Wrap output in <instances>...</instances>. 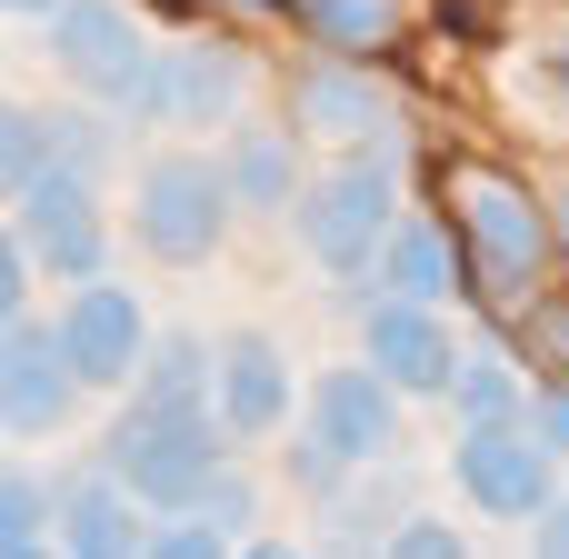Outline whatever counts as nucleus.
<instances>
[{
  "mask_svg": "<svg viewBox=\"0 0 569 559\" xmlns=\"http://www.w3.org/2000/svg\"><path fill=\"white\" fill-rule=\"evenodd\" d=\"M370 270L390 280V300H440V290H450V240H440L430 220H390V240H380Z\"/></svg>",
  "mask_w": 569,
  "mask_h": 559,
  "instance_id": "f3484780",
  "label": "nucleus"
},
{
  "mask_svg": "<svg viewBox=\"0 0 569 559\" xmlns=\"http://www.w3.org/2000/svg\"><path fill=\"white\" fill-rule=\"evenodd\" d=\"M100 470L140 510H190L200 480L220 470V420L200 400H130L120 430H110V450H100Z\"/></svg>",
  "mask_w": 569,
  "mask_h": 559,
  "instance_id": "f257e3e1",
  "label": "nucleus"
},
{
  "mask_svg": "<svg viewBox=\"0 0 569 559\" xmlns=\"http://www.w3.org/2000/svg\"><path fill=\"white\" fill-rule=\"evenodd\" d=\"M390 220H400V170L390 160H350V170H330V180H310L300 190V250L320 260V270H370L380 260V240H390Z\"/></svg>",
  "mask_w": 569,
  "mask_h": 559,
  "instance_id": "f03ea898",
  "label": "nucleus"
},
{
  "mask_svg": "<svg viewBox=\"0 0 569 559\" xmlns=\"http://www.w3.org/2000/svg\"><path fill=\"white\" fill-rule=\"evenodd\" d=\"M440 400H460V420H520V410H530V390H520V370H510L500 350H460Z\"/></svg>",
  "mask_w": 569,
  "mask_h": 559,
  "instance_id": "a211bd4d",
  "label": "nucleus"
},
{
  "mask_svg": "<svg viewBox=\"0 0 569 559\" xmlns=\"http://www.w3.org/2000/svg\"><path fill=\"white\" fill-rule=\"evenodd\" d=\"M50 530H60V550H90V559L140 550V500L110 470H80L70 490H50Z\"/></svg>",
  "mask_w": 569,
  "mask_h": 559,
  "instance_id": "2eb2a0df",
  "label": "nucleus"
},
{
  "mask_svg": "<svg viewBox=\"0 0 569 559\" xmlns=\"http://www.w3.org/2000/svg\"><path fill=\"white\" fill-rule=\"evenodd\" d=\"M130 380H140V400H200L210 410V350L200 340H150Z\"/></svg>",
  "mask_w": 569,
  "mask_h": 559,
  "instance_id": "6ab92c4d",
  "label": "nucleus"
},
{
  "mask_svg": "<svg viewBox=\"0 0 569 559\" xmlns=\"http://www.w3.org/2000/svg\"><path fill=\"white\" fill-rule=\"evenodd\" d=\"M40 540H50V490L20 480V470H0V559H30Z\"/></svg>",
  "mask_w": 569,
  "mask_h": 559,
  "instance_id": "4be33fe9",
  "label": "nucleus"
},
{
  "mask_svg": "<svg viewBox=\"0 0 569 559\" xmlns=\"http://www.w3.org/2000/svg\"><path fill=\"white\" fill-rule=\"evenodd\" d=\"M20 310H30V250L0 230V320H20Z\"/></svg>",
  "mask_w": 569,
  "mask_h": 559,
  "instance_id": "b1692460",
  "label": "nucleus"
},
{
  "mask_svg": "<svg viewBox=\"0 0 569 559\" xmlns=\"http://www.w3.org/2000/svg\"><path fill=\"white\" fill-rule=\"evenodd\" d=\"M360 330H370V370H380L400 400H440V390H450L460 340H450V320H440L430 300H380Z\"/></svg>",
  "mask_w": 569,
  "mask_h": 559,
  "instance_id": "9b49d317",
  "label": "nucleus"
},
{
  "mask_svg": "<svg viewBox=\"0 0 569 559\" xmlns=\"http://www.w3.org/2000/svg\"><path fill=\"white\" fill-rule=\"evenodd\" d=\"M300 20L320 40H340V50H370V40L400 30V0H300Z\"/></svg>",
  "mask_w": 569,
  "mask_h": 559,
  "instance_id": "aec40b11",
  "label": "nucleus"
},
{
  "mask_svg": "<svg viewBox=\"0 0 569 559\" xmlns=\"http://www.w3.org/2000/svg\"><path fill=\"white\" fill-rule=\"evenodd\" d=\"M460 230H470V260L500 280V290H520L530 270H540V200L530 190H510V180H490V170H470L460 180Z\"/></svg>",
  "mask_w": 569,
  "mask_h": 559,
  "instance_id": "9d476101",
  "label": "nucleus"
},
{
  "mask_svg": "<svg viewBox=\"0 0 569 559\" xmlns=\"http://www.w3.org/2000/svg\"><path fill=\"white\" fill-rule=\"evenodd\" d=\"M30 10H40V20H50V10H60V0H0V20H30Z\"/></svg>",
  "mask_w": 569,
  "mask_h": 559,
  "instance_id": "cd10ccee",
  "label": "nucleus"
},
{
  "mask_svg": "<svg viewBox=\"0 0 569 559\" xmlns=\"http://www.w3.org/2000/svg\"><path fill=\"white\" fill-rule=\"evenodd\" d=\"M530 530H540V550H569V510H560V490L530 510Z\"/></svg>",
  "mask_w": 569,
  "mask_h": 559,
  "instance_id": "bb28decb",
  "label": "nucleus"
},
{
  "mask_svg": "<svg viewBox=\"0 0 569 559\" xmlns=\"http://www.w3.org/2000/svg\"><path fill=\"white\" fill-rule=\"evenodd\" d=\"M240 90H250V60H240V50H220V40H180V50H150V70H140V90H130V110H140V120L210 130V120H230V110H240Z\"/></svg>",
  "mask_w": 569,
  "mask_h": 559,
  "instance_id": "0eeeda50",
  "label": "nucleus"
},
{
  "mask_svg": "<svg viewBox=\"0 0 569 559\" xmlns=\"http://www.w3.org/2000/svg\"><path fill=\"white\" fill-rule=\"evenodd\" d=\"M50 60H60L70 90L130 110V90H140V70H150V40H140V20H130L120 0H60V10H50Z\"/></svg>",
  "mask_w": 569,
  "mask_h": 559,
  "instance_id": "20e7f679",
  "label": "nucleus"
},
{
  "mask_svg": "<svg viewBox=\"0 0 569 559\" xmlns=\"http://www.w3.org/2000/svg\"><path fill=\"white\" fill-rule=\"evenodd\" d=\"M30 170H50V120L20 110V100H0V200H20Z\"/></svg>",
  "mask_w": 569,
  "mask_h": 559,
  "instance_id": "412c9836",
  "label": "nucleus"
},
{
  "mask_svg": "<svg viewBox=\"0 0 569 559\" xmlns=\"http://www.w3.org/2000/svg\"><path fill=\"white\" fill-rule=\"evenodd\" d=\"M20 220H10V240L40 260V270H60V280H90L100 270V200H90V170H70V160H50V170H30L20 180V200H10Z\"/></svg>",
  "mask_w": 569,
  "mask_h": 559,
  "instance_id": "423d86ee",
  "label": "nucleus"
},
{
  "mask_svg": "<svg viewBox=\"0 0 569 559\" xmlns=\"http://www.w3.org/2000/svg\"><path fill=\"white\" fill-rule=\"evenodd\" d=\"M220 180H230V210H290L300 160H290V140H280V130H240V140L220 150Z\"/></svg>",
  "mask_w": 569,
  "mask_h": 559,
  "instance_id": "dca6fc26",
  "label": "nucleus"
},
{
  "mask_svg": "<svg viewBox=\"0 0 569 559\" xmlns=\"http://www.w3.org/2000/svg\"><path fill=\"white\" fill-rule=\"evenodd\" d=\"M530 440H540L550 460H569V390L560 400H530Z\"/></svg>",
  "mask_w": 569,
  "mask_h": 559,
  "instance_id": "a878e982",
  "label": "nucleus"
},
{
  "mask_svg": "<svg viewBox=\"0 0 569 559\" xmlns=\"http://www.w3.org/2000/svg\"><path fill=\"white\" fill-rule=\"evenodd\" d=\"M450 480H460L470 510H490V520H530V510L560 490V460H550L520 420H470L460 450H450Z\"/></svg>",
  "mask_w": 569,
  "mask_h": 559,
  "instance_id": "39448f33",
  "label": "nucleus"
},
{
  "mask_svg": "<svg viewBox=\"0 0 569 559\" xmlns=\"http://www.w3.org/2000/svg\"><path fill=\"white\" fill-rule=\"evenodd\" d=\"M50 160L100 170V160H110V120H80V110H70V120H50Z\"/></svg>",
  "mask_w": 569,
  "mask_h": 559,
  "instance_id": "5701e85b",
  "label": "nucleus"
},
{
  "mask_svg": "<svg viewBox=\"0 0 569 559\" xmlns=\"http://www.w3.org/2000/svg\"><path fill=\"white\" fill-rule=\"evenodd\" d=\"M550 80H560V90H569V40H560V50H550Z\"/></svg>",
  "mask_w": 569,
  "mask_h": 559,
  "instance_id": "c85d7f7f",
  "label": "nucleus"
},
{
  "mask_svg": "<svg viewBox=\"0 0 569 559\" xmlns=\"http://www.w3.org/2000/svg\"><path fill=\"white\" fill-rule=\"evenodd\" d=\"M50 340H60V360H70V380H80V390H120V380L140 370V350H150V320H140V300H130V290L80 280V300L50 320Z\"/></svg>",
  "mask_w": 569,
  "mask_h": 559,
  "instance_id": "6e6552de",
  "label": "nucleus"
},
{
  "mask_svg": "<svg viewBox=\"0 0 569 559\" xmlns=\"http://www.w3.org/2000/svg\"><path fill=\"white\" fill-rule=\"evenodd\" d=\"M140 250L150 260H170V270H190V260H210L220 250V230H230V180L200 160V150H170V160H150L140 170Z\"/></svg>",
  "mask_w": 569,
  "mask_h": 559,
  "instance_id": "7ed1b4c3",
  "label": "nucleus"
},
{
  "mask_svg": "<svg viewBox=\"0 0 569 559\" xmlns=\"http://www.w3.org/2000/svg\"><path fill=\"white\" fill-rule=\"evenodd\" d=\"M310 440L340 460H390L400 450V390L360 360V370H320L310 380Z\"/></svg>",
  "mask_w": 569,
  "mask_h": 559,
  "instance_id": "1a4fd4ad",
  "label": "nucleus"
},
{
  "mask_svg": "<svg viewBox=\"0 0 569 559\" xmlns=\"http://www.w3.org/2000/svg\"><path fill=\"white\" fill-rule=\"evenodd\" d=\"M70 400H80V380H70V360H60V340L50 330H30V320H0V430H60L70 420Z\"/></svg>",
  "mask_w": 569,
  "mask_h": 559,
  "instance_id": "ddd939ff",
  "label": "nucleus"
},
{
  "mask_svg": "<svg viewBox=\"0 0 569 559\" xmlns=\"http://www.w3.org/2000/svg\"><path fill=\"white\" fill-rule=\"evenodd\" d=\"M300 130L330 150H380L400 140V100L380 90V70H310L300 80Z\"/></svg>",
  "mask_w": 569,
  "mask_h": 559,
  "instance_id": "4468645a",
  "label": "nucleus"
},
{
  "mask_svg": "<svg viewBox=\"0 0 569 559\" xmlns=\"http://www.w3.org/2000/svg\"><path fill=\"white\" fill-rule=\"evenodd\" d=\"M390 550H400V559H450V550H460V530H450V520H400Z\"/></svg>",
  "mask_w": 569,
  "mask_h": 559,
  "instance_id": "393cba45",
  "label": "nucleus"
},
{
  "mask_svg": "<svg viewBox=\"0 0 569 559\" xmlns=\"http://www.w3.org/2000/svg\"><path fill=\"white\" fill-rule=\"evenodd\" d=\"M280 410H290V360H280V340L230 330V340L210 350V420H220L230 440H260V430H280Z\"/></svg>",
  "mask_w": 569,
  "mask_h": 559,
  "instance_id": "f8f14e48",
  "label": "nucleus"
}]
</instances>
